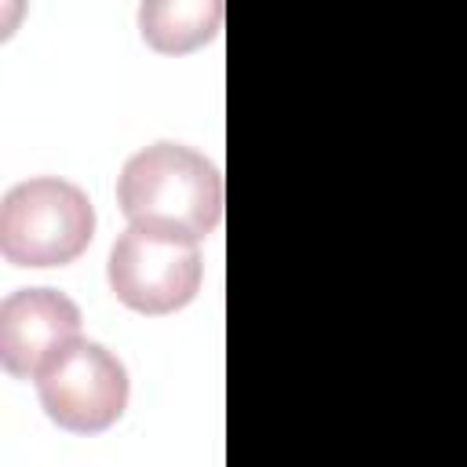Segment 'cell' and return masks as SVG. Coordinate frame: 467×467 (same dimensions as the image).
Listing matches in <instances>:
<instances>
[{"mask_svg": "<svg viewBox=\"0 0 467 467\" xmlns=\"http://www.w3.org/2000/svg\"><path fill=\"white\" fill-rule=\"evenodd\" d=\"M223 29V0H142L139 33L157 55H190Z\"/></svg>", "mask_w": 467, "mask_h": 467, "instance_id": "8992f818", "label": "cell"}, {"mask_svg": "<svg viewBox=\"0 0 467 467\" xmlns=\"http://www.w3.org/2000/svg\"><path fill=\"white\" fill-rule=\"evenodd\" d=\"M109 288L139 314H175L201 288V252L193 237L131 223L109 252Z\"/></svg>", "mask_w": 467, "mask_h": 467, "instance_id": "3957f363", "label": "cell"}, {"mask_svg": "<svg viewBox=\"0 0 467 467\" xmlns=\"http://www.w3.org/2000/svg\"><path fill=\"white\" fill-rule=\"evenodd\" d=\"M77 336L80 310L55 288H18L0 303V365L11 376H36Z\"/></svg>", "mask_w": 467, "mask_h": 467, "instance_id": "5b68a950", "label": "cell"}, {"mask_svg": "<svg viewBox=\"0 0 467 467\" xmlns=\"http://www.w3.org/2000/svg\"><path fill=\"white\" fill-rule=\"evenodd\" d=\"M33 379L47 420L62 431L99 434L124 416L128 372L95 339H69Z\"/></svg>", "mask_w": 467, "mask_h": 467, "instance_id": "277c9868", "label": "cell"}, {"mask_svg": "<svg viewBox=\"0 0 467 467\" xmlns=\"http://www.w3.org/2000/svg\"><path fill=\"white\" fill-rule=\"evenodd\" d=\"M91 237L95 208L88 193L66 179H26L0 201V252L11 266H66Z\"/></svg>", "mask_w": 467, "mask_h": 467, "instance_id": "7a4b0ae2", "label": "cell"}, {"mask_svg": "<svg viewBox=\"0 0 467 467\" xmlns=\"http://www.w3.org/2000/svg\"><path fill=\"white\" fill-rule=\"evenodd\" d=\"M117 204L128 223L204 241L223 219V175L190 146L153 142L120 168Z\"/></svg>", "mask_w": 467, "mask_h": 467, "instance_id": "6da1fadb", "label": "cell"}]
</instances>
